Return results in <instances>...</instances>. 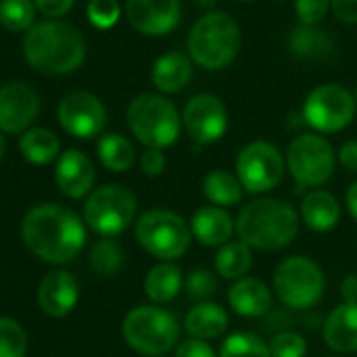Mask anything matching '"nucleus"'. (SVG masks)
<instances>
[{"instance_id": "obj_1", "label": "nucleus", "mask_w": 357, "mask_h": 357, "mask_svg": "<svg viewBox=\"0 0 357 357\" xmlns=\"http://www.w3.org/2000/svg\"><path fill=\"white\" fill-rule=\"evenodd\" d=\"M22 238L36 259L51 265H66L82 252L86 225L74 211L47 202L32 206L24 215Z\"/></svg>"}, {"instance_id": "obj_2", "label": "nucleus", "mask_w": 357, "mask_h": 357, "mask_svg": "<svg viewBox=\"0 0 357 357\" xmlns=\"http://www.w3.org/2000/svg\"><path fill=\"white\" fill-rule=\"evenodd\" d=\"M24 57L30 68L49 76H63L78 70L86 57L82 34L57 20L34 24L24 38Z\"/></svg>"}, {"instance_id": "obj_3", "label": "nucleus", "mask_w": 357, "mask_h": 357, "mask_svg": "<svg viewBox=\"0 0 357 357\" xmlns=\"http://www.w3.org/2000/svg\"><path fill=\"white\" fill-rule=\"evenodd\" d=\"M298 213L284 200L257 198L246 204L236 221L238 240L252 250L275 252L294 242L298 236Z\"/></svg>"}, {"instance_id": "obj_4", "label": "nucleus", "mask_w": 357, "mask_h": 357, "mask_svg": "<svg viewBox=\"0 0 357 357\" xmlns=\"http://www.w3.org/2000/svg\"><path fill=\"white\" fill-rule=\"evenodd\" d=\"M242 32L238 22L227 13H206L200 17L188 38L190 59L204 70H223L240 53Z\"/></svg>"}, {"instance_id": "obj_5", "label": "nucleus", "mask_w": 357, "mask_h": 357, "mask_svg": "<svg viewBox=\"0 0 357 357\" xmlns=\"http://www.w3.org/2000/svg\"><path fill=\"white\" fill-rule=\"evenodd\" d=\"M126 122L137 141L147 149H166L174 145L183 128V118L174 103L153 93H141L128 103Z\"/></svg>"}, {"instance_id": "obj_6", "label": "nucleus", "mask_w": 357, "mask_h": 357, "mask_svg": "<svg viewBox=\"0 0 357 357\" xmlns=\"http://www.w3.org/2000/svg\"><path fill=\"white\" fill-rule=\"evenodd\" d=\"M122 336L132 351L145 357H164L178 347L181 324L160 305H141L126 313Z\"/></svg>"}, {"instance_id": "obj_7", "label": "nucleus", "mask_w": 357, "mask_h": 357, "mask_svg": "<svg viewBox=\"0 0 357 357\" xmlns=\"http://www.w3.org/2000/svg\"><path fill=\"white\" fill-rule=\"evenodd\" d=\"M135 238L147 255L162 263H172L188 252L194 236L181 215L166 208H151L135 221Z\"/></svg>"}, {"instance_id": "obj_8", "label": "nucleus", "mask_w": 357, "mask_h": 357, "mask_svg": "<svg viewBox=\"0 0 357 357\" xmlns=\"http://www.w3.org/2000/svg\"><path fill=\"white\" fill-rule=\"evenodd\" d=\"M286 168L296 188L319 190L334 174L336 153L326 137L317 132H303L288 145Z\"/></svg>"}, {"instance_id": "obj_9", "label": "nucleus", "mask_w": 357, "mask_h": 357, "mask_svg": "<svg viewBox=\"0 0 357 357\" xmlns=\"http://www.w3.org/2000/svg\"><path fill=\"white\" fill-rule=\"evenodd\" d=\"M137 217V196L118 183H107L91 192L84 202L82 219L101 238L124 234Z\"/></svg>"}, {"instance_id": "obj_10", "label": "nucleus", "mask_w": 357, "mask_h": 357, "mask_svg": "<svg viewBox=\"0 0 357 357\" xmlns=\"http://www.w3.org/2000/svg\"><path fill=\"white\" fill-rule=\"evenodd\" d=\"M273 290L290 309H311L326 292V278L315 261L307 257H288L275 267Z\"/></svg>"}, {"instance_id": "obj_11", "label": "nucleus", "mask_w": 357, "mask_h": 357, "mask_svg": "<svg viewBox=\"0 0 357 357\" xmlns=\"http://www.w3.org/2000/svg\"><path fill=\"white\" fill-rule=\"evenodd\" d=\"M286 155L269 141H250L236 158V174L246 194H267L280 185Z\"/></svg>"}, {"instance_id": "obj_12", "label": "nucleus", "mask_w": 357, "mask_h": 357, "mask_svg": "<svg viewBox=\"0 0 357 357\" xmlns=\"http://www.w3.org/2000/svg\"><path fill=\"white\" fill-rule=\"evenodd\" d=\"M357 101L340 84H321L313 89L303 103V120L317 135L344 130L355 118Z\"/></svg>"}, {"instance_id": "obj_13", "label": "nucleus", "mask_w": 357, "mask_h": 357, "mask_svg": "<svg viewBox=\"0 0 357 357\" xmlns=\"http://www.w3.org/2000/svg\"><path fill=\"white\" fill-rule=\"evenodd\" d=\"M57 120L68 135L86 141L103 132L107 112L97 95L89 91H72L59 101Z\"/></svg>"}, {"instance_id": "obj_14", "label": "nucleus", "mask_w": 357, "mask_h": 357, "mask_svg": "<svg viewBox=\"0 0 357 357\" xmlns=\"http://www.w3.org/2000/svg\"><path fill=\"white\" fill-rule=\"evenodd\" d=\"M181 118L188 135L200 145L217 143L227 130V109L215 95H194L185 103Z\"/></svg>"}, {"instance_id": "obj_15", "label": "nucleus", "mask_w": 357, "mask_h": 357, "mask_svg": "<svg viewBox=\"0 0 357 357\" xmlns=\"http://www.w3.org/2000/svg\"><path fill=\"white\" fill-rule=\"evenodd\" d=\"M40 112L38 93L26 82L0 86V132L24 135Z\"/></svg>"}, {"instance_id": "obj_16", "label": "nucleus", "mask_w": 357, "mask_h": 357, "mask_svg": "<svg viewBox=\"0 0 357 357\" xmlns=\"http://www.w3.org/2000/svg\"><path fill=\"white\" fill-rule=\"evenodd\" d=\"M130 26L145 36H164L181 24L178 0H126Z\"/></svg>"}, {"instance_id": "obj_17", "label": "nucleus", "mask_w": 357, "mask_h": 357, "mask_svg": "<svg viewBox=\"0 0 357 357\" xmlns=\"http://www.w3.org/2000/svg\"><path fill=\"white\" fill-rule=\"evenodd\" d=\"M95 178H97L95 166L84 151L68 149L57 158L55 183L66 198L80 200L84 196H91Z\"/></svg>"}, {"instance_id": "obj_18", "label": "nucleus", "mask_w": 357, "mask_h": 357, "mask_svg": "<svg viewBox=\"0 0 357 357\" xmlns=\"http://www.w3.org/2000/svg\"><path fill=\"white\" fill-rule=\"evenodd\" d=\"M80 298L78 282L68 271H51L38 284V305L51 317H66Z\"/></svg>"}, {"instance_id": "obj_19", "label": "nucleus", "mask_w": 357, "mask_h": 357, "mask_svg": "<svg viewBox=\"0 0 357 357\" xmlns=\"http://www.w3.org/2000/svg\"><path fill=\"white\" fill-rule=\"evenodd\" d=\"M190 229L202 246L221 248L231 242L236 234V221L225 208L211 204L194 213V217L190 219Z\"/></svg>"}, {"instance_id": "obj_20", "label": "nucleus", "mask_w": 357, "mask_h": 357, "mask_svg": "<svg viewBox=\"0 0 357 357\" xmlns=\"http://www.w3.org/2000/svg\"><path fill=\"white\" fill-rule=\"evenodd\" d=\"M227 303L242 317H263L265 313H269L273 296L263 280L246 275L229 286Z\"/></svg>"}, {"instance_id": "obj_21", "label": "nucleus", "mask_w": 357, "mask_h": 357, "mask_svg": "<svg viewBox=\"0 0 357 357\" xmlns=\"http://www.w3.org/2000/svg\"><path fill=\"white\" fill-rule=\"evenodd\" d=\"M324 340L334 353L357 351V303H342L324 321Z\"/></svg>"}, {"instance_id": "obj_22", "label": "nucleus", "mask_w": 357, "mask_h": 357, "mask_svg": "<svg viewBox=\"0 0 357 357\" xmlns=\"http://www.w3.org/2000/svg\"><path fill=\"white\" fill-rule=\"evenodd\" d=\"M192 74H194L192 59L178 51L164 53L151 66V82L160 93L166 95L181 93L190 84Z\"/></svg>"}, {"instance_id": "obj_23", "label": "nucleus", "mask_w": 357, "mask_h": 357, "mask_svg": "<svg viewBox=\"0 0 357 357\" xmlns=\"http://www.w3.org/2000/svg\"><path fill=\"white\" fill-rule=\"evenodd\" d=\"M301 221L317 234L332 231L340 221L338 200L326 190H309L301 202Z\"/></svg>"}, {"instance_id": "obj_24", "label": "nucleus", "mask_w": 357, "mask_h": 357, "mask_svg": "<svg viewBox=\"0 0 357 357\" xmlns=\"http://www.w3.org/2000/svg\"><path fill=\"white\" fill-rule=\"evenodd\" d=\"M227 326H229V315H227L225 307H221L219 303H213V301L194 305L183 319L185 332L192 338H200L206 342L223 336L227 332Z\"/></svg>"}, {"instance_id": "obj_25", "label": "nucleus", "mask_w": 357, "mask_h": 357, "mask_svg": "<svg viewBox=\"0 0 357 357\" xmlns=\"http://www.w3.org/2000/svg\"><path fill=\"white\" fill-rule=\"evenodd\" d=\"M185 286L183 271L178 269L174 263H158L153 265L145 280H143V290L147 298L155 305H166L178 296V292Z\"/></svg>"}, {"instance_id": "obj_26", "label": "nucleus", "mask_w": 357, "mask_h": 357, "mask_svg": "<svg viewBox=\"0 0 357 357\" xmlns=\"http://www.w3.org/2000/svg\"><path fill=\"white\" fill-rule=\"evenodd\" d=\"M202 194L206 196L208 202H213V206H236L242 198H244V188L240 183V178L236 172L229 170H211L204 181H202Z\"/></svg>"}, {"instance_id": "obj_27", "label": "nucleus", "mask_w": 357, "mask_h": 357, "mask_svg": "<svg viewBox=\"0 0 357 357\" xmlns=\"http://www.w3.org/2000/svg\"><path fill=\"white\" fill-rule=\"evenodd\" d=\"M20 151L28 162L43 166L61 155V143L59 137L49 128H30L20 137Z\"/></svg>"}, {"instance_id": "obj_28", "label": "nucleus", "mask_w": 357, "mask_h": 357, "mask_svg": "<svg viewBox=\"0 0 357 357\" xmlns=\"http://www.w3.org/2000/svg\"><path fill=\"white\" fill-rule=\"evenodd\" d=\"M252 248L246 246L242 240H231L221 246L215 255V271L223 280H242L248 275L252 267Z\"/></svg>"}, {"instance_id": "obj_29", "label": "nucleus", "mask_w": 357, "mask_h": 357, "mask_svg": "<svg viewBox=\"0 0 357 357\" xmlns=\"http://www.w3.org/2000/svg\"><path fill=\"white\" fill-rule=\"evenodd\" d=\"M97 155H99L101 164L112 172H126L137 162L135 145L118 132H107V135L99 137Z\"/></svg>"}, {"instance_id": "obj_30", "label": "nucleus", "mask_w": 357, "mask_h": 357, "mask_svg": "<svg viewBox=\"0 0 357 357\" xmlns=\"http://www.w3.org/2000/svg\"><path fill=\"white\" fill-rule=\"evenodd\" d=\"M290 49L296 57L317 61L326 59L332 51V43L328 34L319 32L315 26H298L290 34Z\"/></svg>"}, {"instance_id": "obj_31", "label": "nucleus", "mask_w": 357, "mask_h": 357, "mask_svg": "<svg viewBox=\"0 0 357 357\" xmlns=\"http://www.w3.org/2000/svg\"><path fill=\"white\" fill-rule=\"evenodd\" d=\"M219 357H271V351L259 334L234 332L223 338Z\"/></svg>"}, {"instance_id": "obj_32", "label": "nucleus", "mask_w": 357, "mask_h": 357, "mask_svg": "<svg viewBox=\"0 0 357 357\" xmlns=\"http://www.w3.org/2000/svg\"><path fill=\"white\" fill-rule=\"evenodd\" d=\"M34 0H0V24L11 32H28L34 26Z\"/></svg>"}, {"instance_id": "obj_33", "label": "nucleus", "mask_w": 357, "mask_h": 357, "mask_svg": "<svg viewBox=\"0 0 357 357\" xmlns=\"http://www.w3.org/2000/svg\"><path fill=\"white\" fill-rule=\"evenodd\" d=\"M124 265V250L114 238H101L91 250V267L99 275H114Z\"/></svg>"}, {"instance_id": "obj_34", "label": "nucleus", "mask_w": 357, "mask_h": 357, "mask_svg": "<svg viewBox=\"0 0 357 357\" xmlns=\"http://www.w3.org/2000/svg\"><path fill=\"white\" fill-rule=\"evenodd\" d=\"M28 334L13 317H0V357H26Z\"/></svg>"}, {"instance_id": "obj_35", "label": "nucleus", "mask_w": 357, "mask_h": 357, "mask_svg": "<svg viewBox=\"0 0 357 357\" xmlns=\"http://www.w3.org/2000/svg\"><path fill=\"white\" fill-rule=\"evenodd\" d=\"M217 286H219L217 273L206 269V267H200V269H194L188 275L183 290L188 292L190 298H194L198 303H204V301H208L217 292Z\"/></svg>"}, {"instance_id": "obj_36", "label": "nucleus", "mask_w": 357, "mask_h": 357, "mask_svg": "<svg viewBox=\"0 0 357 357\" xmlns=\"http://www.w3.org/2000/svg\"><path fill=\"white\" fill-rule=\"evenodd\" d=\"M271 357H305L307 353V340L303 334L284 330L275 334L269 342Z\"/></svg>"}, {"instance_id": "obj_37", "label": "nucleus", "mask_w": 357, "mask_h": 357, "mask_svg": "<svg viewBox=\"0 0 357 357\" xmlns=\"http://www.w3.org/2000/svg\"><path fill=\"white\" fill-rule=\"evenodd\" d=\"M86 15L97 30H109L120 20V3L118 0H89Z\"/></svg>"}, {"instance_id": "obj_38", "label": "nucleus", "mask_w": 357, "mask_h": 357, "mask_svg": "<svg viewBox=\"0 0 357 357\" xmlns=\"http://www.w3.org/2000/svg\"><path fill=\"white\" fill-rule=\"evenodd\" d=\"M301 26H317L330 11V0H294Z\"/></svg>"}, {"instance_id": "obj_39", "label": "nucleus", "mask_w": 357, "mask_h": 357, "mask_svg": "<svg viewBox=\"0 0 357 357\" xmlns=\"http://www.w3.org/2000/svg\"><path fill=\"white\" fill-rule=\"evenodd\" d=\"M174 357H219V353L200 338H185L174 349Z\"/></svg>"}, {"instance_id": "obj_40", "label": "nucleus", "mask_w": 357, "mask_h": 357, "mask_svg": "<svg viewBox=\"0 0 357 357\" xmlns=\"http://www.w3.org/2000/svg\"><path fill=\"white\" fill-rule=\"evenodd\" d=\"M141 172L145 176H160L166 170V155L164 149H145L139 158Z\"/></svg>"}, {"instance_id": "obj_41", "label": "nucleus", "mask_w": 357, "mask_h": 357, "mask_svg": "<svg viewBox=\"0 0 357 357\" xmlns=\"http://www.w3.org/2000/svg\"><path fill=\"white\" fill-rule=\"evenodd\" d=\"M76 0H34L36 11H40L43 15L57 20L63 17L66 13H70V9L74 7Z\"/></svg>"}, {"instance_id": "obj_42", "label": "nucleus", "mask_w": 357, "mask_h": 357, "mask_svg": "<svg viewBox=\"0 0 357 357\" xmlns=\"http://www.w3.org/2000/svg\"><path fill=\"white\" fill-rule=\"evenodd\" d=\"M334 17L342 24H357V0H330Z\"/></svg>"}, {"instance_id": "obj_43", "label": "nucleus", "mask_w": 357, "mask_h": 357, "mask_svg": "<svg viewBox=\"0 0 357 357\" xmlns=\"http://www.w3.org/2000/svg\"><path fill=\"white\" fill-rule=\"evenodd\" d=\"M338 162L344 170L357 172V141H347L338 149Z\"/></svg>"}, {"instance_id": "obj_44", "label": "nucleus", "mask_w": 357, "mask_h": 357, "mask_svg": "<svg viewBox=\"0 0 357 357\" xmlns=\"http://www.w3.org/2000/svg\"><path fill=\"white\" fill-rule=\"evenodd\" d=\"M340 294H342V303H357V275L355 273L342 280Z\"/></svg>"}, {"instance_id": "obj_45", "label": "nucleus", "mask_w": 357, "mask_h": 357, "mask_svg": "<svg viewBox=\"0 0 357 357\" xmlns=\"http://www.w3.org/2000/svg\"><path fill=\"white\" fill-rule=\"evenodd\" d=\"M344 204H347V211L351 215V219L357 223V178L349 185L347 190V196H344Z\"/></svg>"}, {"instance_id": "obj_46", "label": "nucleus", "mask_w": 357, "mask_h": 357, "mask_svg": "<svg viewBox=\"0 0 357 357\" xmlns=\"http://www.w3.org/2000/svg\"><path fill=\"white\" fill-rule=\"evenodd\" d=\"M5 151H7V141H5V135L0 132V160H3Z\"/></svg>"}, {"instance_id": "obj_47", "label": "nucleus", "mask_w": 357, "mask_h": 357, "mask_svg": "<svg viewBox=\"0 0 357 357\" xmlns=\"http://www.w3.org/2000/svg\"><path fill=\"white\" fill-rule=\"evenodd\" d=\"M198 3H200V5H204V7H213V5L217 3V0H198Z\"/></svg>"}, {"instance_id": "obj_48", "label": "nucleus", "mask_w": 357, "mask_h": 357, "mask_svg": "<svg viewBox=\"0 0 357 357\" xmlns=\"http://www.w3.org/2000/svg\"><path fill=\"white\" fill-rule=\"evenodd\" d=\"M242 3H250V0H242Z\"/></svg>"}, {"instance_id": "obj_49", "label": "nucleus", "mask_w": 357, "mask_h": 357, "mask_svg": "<svg viewBox=\"0 0 357 357\" xmlns=\"http://www.w3.org/2000/svg\"><path fill=\"white\" fill-rule=\"evenodd\" d=\"M355 101H357V91H355Z\"/></svg>"}, {"instance_id": "obj_50", "label": "nucleus", "mask_w": 357, "mask_h": 357, "mask_svg": "<svg viewBox=\"0 0 357 357\" xmlns=\"http://www.w3.org/2000/svg\"><path fill=\"white\" fill-rule=\"evenodd\" d=\"M332 357H336V355H332Z\"/></svg>"}]
</instances>
